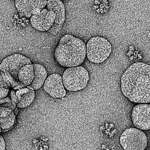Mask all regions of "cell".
<instances>
[{
  "label": "cell",
  "instance_id": "16",
  "mask_svg": "<svg viewBox=\"0 0 150 150\" xmlns=\"http://www.w3.org/2000/svg\"><path fill=\"white\" fill-rule=\"evenodd\" d=\"M11 86L4 73L0 71V99L8 97Z\"/></svg>",
  "mask_w": 150,
  "mask_h": 150
},
{
  "label": "cell",
  "instance_id": "3",
  "mask_svg": "<svg viewBox=\"0 0 150 150\" xmlns=\"http://www.w3.org/2000/svg\"><path fill=\"white\" fill-rule=\"evenodd\" d=\"M31 63V60L26 56L20 54H14L2 60L0 63V71L4 73L11 88H19L24 86L18 81V72L23 66Z\"/></svg>",
  "mask_w": 150,
  "mask_h": 150
},
{
  "label": "cell",
  "instance_id": "8",
  "mask_svg": "<svg viewBox=\"0 0 150 150\" xmlns=\"http://www.w3.org/2000/svg\"><path fill=\"white\" fill-rule=\"evenodd\" d=\"M56 15L47 8L42 9L40 14L30 18L31 25L35 30L41 32L48 31L53 25Z\"/></svg>",
  "mask_w": 150,
  "mask_h": 150
},
{
  "label": "cell",
  "instance_id": "14",
  "mask_svg": "<svg viewBox=\"0 0 150 150\" xmlns=\"http://www.w3.org/2000/svg\"><path fill=\"white\" fill-rule=\"evenodd\" d=\"M34 78L30 86L34 90L40 89L43 85L47 78V73L45 68L41 64H33Z\"/></svg>",
  "mask_w": 150,
  "mask_h": 150
},
{
  "label": "cell",
  "instance_id": "13",
  "mask_svg": "<svg viewBox=\"0 0 150 150\" xmlns=\"http://www.w3.org/2000/svg\"><path fill=\"white\" fill-rule=\"evenodd\" d=\"M16 116L13 110L4 107H0V127L4 130L10 129L15 124Z\"/></svg>",
  "mask_w": 150,
  "mask_h": 150
},
{
  "label": "cell",
  "instance_id": "6",
  "mask_svg": "<svg viewBox=\"0 0 150 150\" xmlns=\"http://www.w3.org/2000/svg\"><path fill=\"white\" fill-rule=\"evenodd\" d=\"M120 143L124 150H144L148 144V139L142 130L129 128L122 134Z\"/></svg>",
  "mask_w": 150,
  "mask_h": 150
},
{
  "label": "cell",
  "instance_id": "17",
  "mask_svg": "<svg viewBox=\"0 0 150 150\" xmlns=\"http://www.w3.org/2000/svg\"><path fill=\"white\" fill-rule=\"evenodd\" d=\"M0 107L8 108L12 109V110L15 108L16 107V106L13 105L11 98L8 96L5 98L0 99Z\"/></svg>",
  "mask_w": 150,
  "mask_h": 150
},
{
  "label": "cell",
  "instance_id": "9",
  "mask_svg": "<svg viewBox=\"0 0 150 150\" xmlns=\"http://www.w3.org/2000/svg\"><path fill=\"white\" fill-rule=\"evenodd\" d=\"M43 87L45 91L54 98H62L67 94L62 77L59 74L49 75L46 79Z\"/></svg>",
  "mask_w": 150,
  "mask_h": 150
},
{
  "label": "cell",
  "instance_id": "1",
  "mask_svg": "<svg viewBox=\"0 0 150 150\" xmlns=\"http://www.w3.org/2000/svg\"><path fill=\"white\" fill-rule=\"evenodd\" d=\"M120 82L122 93L129 101L150 103V65L133 63L122 74Z\"/></svg>",
  "mask_w": 150,
  "mask_h": 150
},
{
  "label": "cell",
  "instance_id": "11",
  "mask_svg": "<svg viewBox=\"0 0 150 150\" xmlns=\"http://www.w3.org/2000/svg\"><path fill=\"white\" fill-rule=\"evenodd\" d=\"M49 0H15V6L21 16L29 18L36 8L46 7Z\"/></svg>",
  "mask_w": 150,
  "mask_h": 150
},
{
  "label": "cell",
  "instance_id": "4",
  "mask_svg": "<svg viewBox=\"0 0 150 150\" xmlns=\"http://www.w3.org/2000/svg\"><path fill=\"white\" fill-rule=\"evenodd\" d=\"M112 52V45L104 37H93L86 45V56L89 61L94 64L104 62L110 56Z\"/></svg>",
  "mask_w": 150,
  "mask_h": 150
},
{
  "label": "cell",
  "instance_id": "15",
  "mask_svg": "<svg viewBox=\"0 0 150 150\" xmlns=\"http://www.w3.org/2000/svg\"><path fill=\"white\" fill-rule=\"evenodd\" d=\"M33 64H26L23 66L18 74V83L24 86H30L34 78Z\"/></svg>",
  "mask_w": 150,
  "mask_h": 150
},
{
  "label": "cell",
  "instance_id": "18",
  "mask_svg": "<svg viewBox=\"0 0 150 150\" xmlns=\"http://www.w3.org/2000/svg\"><path fill=\"white\" fill-rule=\"evenodd\" d=\"M0 150H6V144L3 137L0 138Z\"/></svg>",
  "mask_w": 150,
  "mask_h": 150
},
{
  "label": "cell",
  "instance_id": "20",
  "mask_svg": "<svg viewBox=\"0 0 150 150\" xmlns=\"http://www.w3.org/2000/svg\"><path fill=\"white\" fill-rule=\"evenodd\" d=\"M1 135L0 134V138H1Z\"/></svg>",
  "mask_w": 150,
  "mask_h": 150
},
{
  "label": "cell",
  "instance_id": "7",
  "mask_svg": "<svg viewBox=\"0 0 150 150\" xmlns=\"http://www.w3.org/2000/svg\"><path fill=\"white\" fill-rule=\"evenodd\" d=\"M131 119L134 126L143 130L150 129V104H139L133 108Z\"/></svg>",
  "mask_w": 150,
  "mask_h": 150
},
{
  "label": "cell",
  "instance_id": "19",
  "mask_svg": "<svg viewBox=\"0 0 150 150\" xmlns=\"http://www.w3.org/2000/svg\"><path fill=\"white\" fill-rule=\"evenodd\" d=\"M13 112H14V114L16 116L17 115L18 113V108L17 107H16L13 110Z\"/></svg>",
  "mask_w": 150,
  "mask_h": 150
},
{
  "label": "cell",
  "instance_id": "12",
  "mask_svg": "<svg viewBox=\"0 0 150 150\" xmlns=\"http://www.w3.org/2000/svg\"><path fill=\"white\" fill-rule=\"evenodd\" d=\"M15 89L17 98L16 106L18 108H25L30 105L35 98V92L30 86H23Z\"/></svg>",
  "mask_w": 150,
  "mask_h": 150
},
{
  "label": "cell",
  "instance_id": "10",
  "mask_svg": "<svg viewBox=\"0 0 150 150\" xmlns=\"http://www.w3.org/2000/svg\"><path fill=\"white\" fill-rule=\"evenodd\" d=\"M46 8L52 11L56 15V19L53 25L48 31L53 34H56L61 30L66 19L65 5L60 0H49Z\"/></svg>",
  "mask_w": 150,
  "mask_h": 150
},
{
  "label": "cell",
  "instance_id": "5",
  "mask_svg": "<svg viewBox=\"0 0 150 150\" xmlns=\"http://www.w3.org/2000/svg\"><path fill=\"white\" fill-rule=\"evenodd\" d=\"M62 78L65 88L69 91L76 92L86 87L90 76L87 69L79 66L67 69Z\"/></svg>",
  "mask_w": 150,
  "mask_h": 150
},
{
  "label": "cell",
  "instance_id": "2",
  "mask_svg": "<svg viewBox=\"0 0 150 150\" xmlns=\"http://www.w3.org/2000/svg\"><path fill=\"white\" fill-rule=\"evenodd\" d=\"M57 63L63 67H78L86 57V46L82 40L71 34L62 37L54 53Z\"/></svg>",
  "mask_w": 150,
  "mask_h": 150
}]
</instances>
